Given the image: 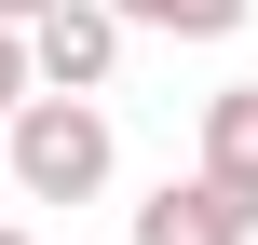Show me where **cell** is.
Masks as SVG:
<instances>
[{
	"mask_svg": "<svg viewBox=\"0 0 258 245\" xmlns=\"http://www.w3.org/2000/svg\"><path fill=\"white\" fill-rule=\"evenodd\" d=\"M204 177L258 205V82H231V95H204Z\"/></svg>",
	"mask_w": 258,
	"mask_h": 245,
	"instance_id": "cell-4",
	"label": "cell"
},
{
	"mask_svg": "<svg viewBox=\"0 0 258 245\" xmlns=\"http://www.w3.org/2000/svg\"><path fill=\"white\" fill-rule=\"evenodd\" d=\"M14 41H27V82H54V95H95V82L122 68V14H109V0H41Z\"/></svg>",
	"mask_w": 258,
	"mask_h": 245,
	"instance_id": "cell-2",
	"label": "cell"
},
{
	"mask_svg": "<svg viewBox=\"0 0 258 245\" xmlns=\"http://www.w3.org/2000/svg\"><path fill=\"white\" fill-rule=\"evenodd\" d=\"M27 14H41V0H0V27H27Z\"/></svg>",
	"mask_w": 258,
	"mask_h": 245,
	"instance_id": "cell-7",
	"label": "cell"
},
{
	"mask_svg": "<svg viewBox=\"0 0 258 245\" xmlns=\"http://www.w3.org/2000/svg\"><path fill=\"white\" fill-rule=\"evenodd\" d=\"M0 245H27V232H14V218H0Z\"/></svg>",
	"mask_w": 258,
	"mask_h": 245,
	"instance_id": "cell-8",
	"label": "cell"
},
{
	"mask_svg": "<svg viewBox=\"0 0 258 245\" xmlns=\"http://www.w3.org/2000/svg\"><path fill=\"white\" fill-rule=\"evenodd\" d=\"M136 245H258V205L190 164V177H163V191L136 205Z\"/></svg>",
	"mask_w": 258,
	"mask_h": 245,
	"instance_id": "cell-3",
	"label": "cell"
},
{
	"mask_svg": "<svg viewBox=\"0 0 258 245\" xmlns=\"http://www.w3.org/2000/svg\"><path fill=\"white\" fill-rule=\"evenodd\" d=\"M109 14H122V27H163V41H231L258 0H109Z\"/></svg>",
	"mask_w": 258,
	"mask_h": 245,
	"instance_id": "cell-5",
	"label": "cell"
},
{
	"mask_svg": "<svg viewBox=\"0 0 258 245\" xmlns=\"http://www.w3.org/2000/svg\"><path fill=\"white\" fill-rule=\"evenodd\" d=\"M0 164H14V191H27V205H95V191H109V109H95V95L27 82V95L0 109Z\"/></svg>",
	"mask_w": 258,
	"mask_h": 245,
	"instance_id": "cell-1",
	"label": "cell"
},
{
	"mask_svg": "<svg viewBox=\"0 0 258 245\" xmlns=\"http://www.w3.org/2000/svg\"><path fill=\"white\" fill-rule=\"evenodd\" d=\"M14 95H27V41L0 27V109H14Z\"/></svg>",
	"mask_w": 258,
	"mask_h": 245,
	"instance_id": "cell-6",
	"label": "cell"
}]
</instances>
